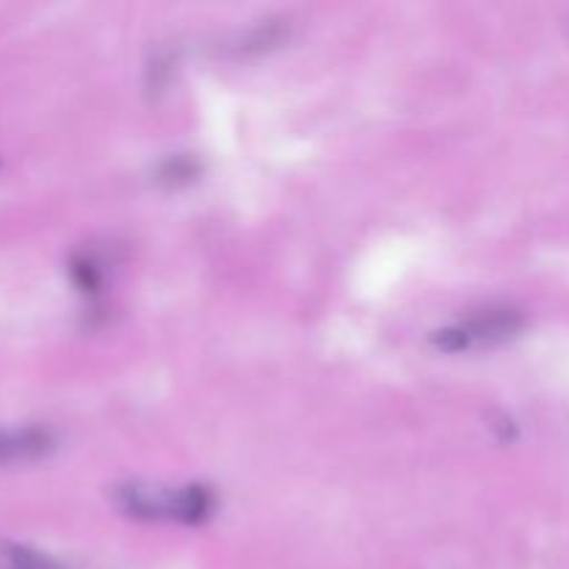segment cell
Here are the masks:
<instances>
[{"label": "cell", "mask_w": 569, "mask_h": 569, "mask_svg": "<svg viewBox=\"0 0 569 569\" xmlns=\"http://www.w3.org/2000/svg\"><path fill=\"white\" fill-rule=\"evenodd\" d=\"M117 506L139 520H178L194 526L214 511V498L206 487L164 489L153 483H126L114 492Z\"/></svg>", "instance_id": "obj_1"}, {"label": "cell", "mask_w": 569, "mask_h": 569, "mask_svg": "<svg viewBox=\"0 0 569 569\" xmlns=\"http://www.w3.org/2000/svg\"><path fill=\"white\" fill-rule=\"evenodd\" d=\"M522 328V317L511 309H492L483 311V315L470 317L465 322H456V326L442 328L431 337V342L437 345L445 353H461V350H481V348H495L500 342H509L511 337H517V331Z\"/></svg>", "instance_id": "obj_2"}, {"label": "cell", "mask_w": 569, "mask_h": 569, "mask_svg": "<svg viewBox=\"0 0 569 569\" xmlns=\"http://www.w3.org/2000/svg\"><path fill=\"white\" fill-rule=\"evenodd\" d=\"M53 448V439L42 428H20V431H0V461L39 459Z\"/></svg>", "instance_id": "obj_3"}, {"label": "cell", "mask_w": 569, "mask_h": 569, "mask_svg": "<svg viewBox=\"0 0 569 569\" xmlns=\"http://www.w3.org/2000/svg\"><path fill=\"white\" fill-rule=\"evenodd\" d=\"M0 569H67L53 556L42 553L28 545L0 539Z\"/></svg>", "instance_id": "obj_4"}]
</instances>
